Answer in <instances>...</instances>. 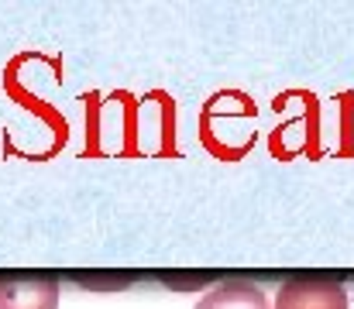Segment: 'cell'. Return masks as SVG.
<instances>
[{
    "mask_svg": "<svg viewBox=\"0 0 354 309\" xmlns=\"http://www.w3.org/2000/svg\"><path fill=\"white\" fill-rule=\"evenodd\" d=\"M275 309H348V289L324 275L289 279L275 296Z\"/></svg>",
    "mask_w": 354,
    "mask_h": 309,
    "instance_id": "1",
    "label": "cell"
},
{
    "mask_svg": "<svg viewBox=\"0 0 354 309\" xmlns=\"http://www.w3.org/2000/svg\"><path fill=\"white\" fill-rule=\"evenodd\" d=\"M59 282L52 275H0V309H55Z\"/></svg>",
    "mask_w": 354,
    "mask_h": 309,
    "instance_id": "2",
    "label": "cell"
},
{
    "mask_svg": "<svg viewBox=\"0 0 354 309\" xmlns=\"http://www.w3.org/2000/svg\"><path fill=\"white\" fill-rule=\"evenodd\" d=\"M196 309H272L268 306V296L261 285L254 282H244V279H231L217 289H210Z\"/></svg>",
    "mask_w": 354,
    "mask_h": 309,
    "instance_id": "3",
    "label": "cell"
}]
</instances>
